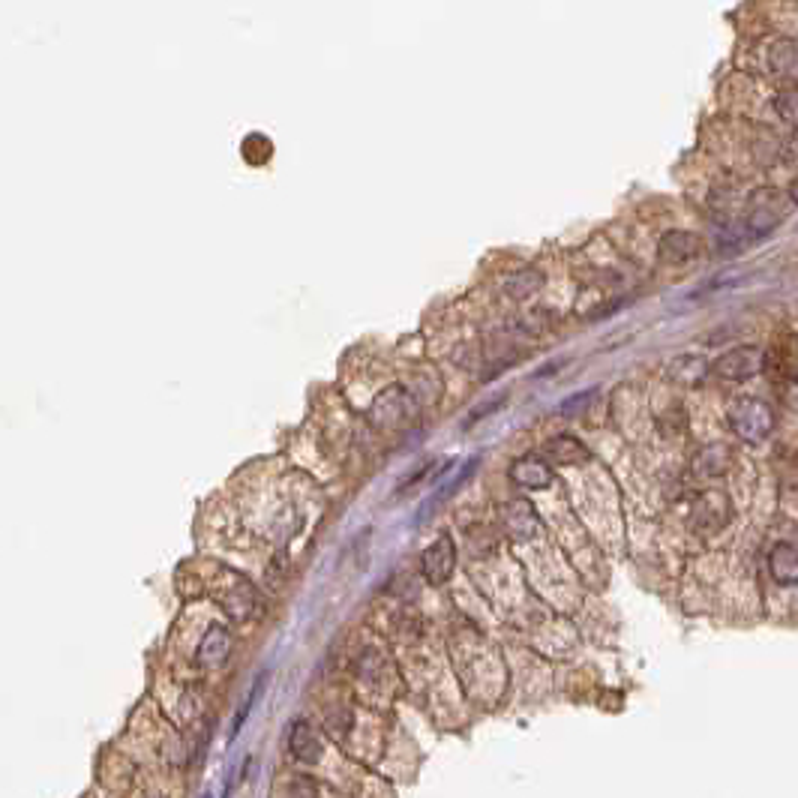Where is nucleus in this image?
Here are the masks:
<instances>
[{
    "mask_svg": "<svg viewBox=\"0 0 798 798\" xmlns=\"http://www.w3.org/2000/svg\"><path fill=\"white\" fill-rule=\"evenodd\" d=\"M720 510H729V501H726V504H720ZM705 513H714V507H708V498L702 495V504H699V513H696V519H699V516H705ZM726 519H729L726 513H717V519H714V522H717V528H720V525H726ZM714 522H711V531H714Z\"/></svg>",
    "mask_w": 798,
    "mask_h": 798,
    "instance_id": "obj_19",
    "label": "nucleus"
},
{
    "mask_svg": "<svg viewBox=\"0 0 798 798\" xmlns=\"http://www.w3.org/2000/svg\"><path fill=\"white\" fill-rule=\"evenodd\" d=\"M288 747H291L294 759H300V762H318L321 759V741L306 723H294V729L288 735Z\"/></svg>",
    "mask_w": 798,
    "mask_h": 798,
    "instance_id": "obj_11",
    "label": "nucleus"
},
{
    "mask_svg": "<svg viewBox=\"0 0 798 798\" xmlns=\"http://www.w3.org/2000/svg\"><path fill=\"white\" fill-rule=\"evenodd\" d=\"M291 798H315V783L309 777H297L288 789Z\"/></svg>",
    "mask_w": 798,
    "mask_h": 798,
    "instance_id": "obj_18",
    "label": "nucleus"
},
{
    "mask_svg": "<svg viewBox=\"0 0 798 798\" xmlns=\"http://www.w3.org/2000/svg\"><path fill=\"white\" fill-rule=\"evenodd\" d=\"M543 453H546V459L549 462H555V465H579V462H588V447L579 441V438H573V435H558V438H552L546 447H543Z\"/></svg>",
    "mask_w": 798,
    "mask_h": 798,
    "instance_id": "obj_8",
    "label": "nucleus"
},
{
    "mask_svg": "<svg viewBox=\"0 0 798 798\" xmlns=\"http://www.w3.org/2000/svg\"><path fill=\"white\" fill-rule=\"evenodd\" d=\"M228 651H231V636H228L225 627L216 624V627L207 630V636L198 645V663L201 666H219V663H225Z\"/></svg>",
    "mask_w": 798,
    "mask_h": 798,
    "instance_id": "obj_10",
    "label": "nucleus"
},
{
    "mask_svg": "<svg viewBox=\"0 0 798 798\" xmlns=\"http://www.w3.org/2000/svg\"><path fill=\"white\" fill-rule=\"evenodd\" d=\"M729 426L738 438L759 444L768 438L771 426H774V414L768 408V402L756 399V396H741L732 408H729Z\"/></svg>",
    "mask_w": 798,
    "mask_h": 798,
    "instance_id": "obj_1",
    "label": "nucleus"
},
{
    "mask_svg": "<svg viewBox=\"0 0 798 798\" xmlns=\"http://www.w3.org/2000/svg\"><path fill=\"white\" fill-rule=\"evenodd\" d=\"M510 480L516 486H525V489H546L552 483V471L546 462H540L534 456H522L510 465Z\"/></svg>",
    "mask_w": 798,
    "mask_h": 798,
    "instance_id": "obj_7",
    "label": "nucleus"
},
{
    "mask_svg": "<svg viewBox=\"0 0 798 798\" xmlns=\"http://www.w3.org/2000/svg\"><path fill=\"white\" fill-rule=\"evenodd\" d=\"M786 210H789V198L780 195L777 189L762 186L747 198V228L753 234H765L786 216Z\"/></svg>",
    "mask_w": 798,
    "mask_h": 798,
    "instance_id": "obj_2",
    "label": "nucleus"
},
{
    "mask_svg": "<svg viewBox=\"0 0 798 798\" xmlns=\"http://www.w3.org/2000/svg\"><path fill=\"white\" fill-rule=\"evenodd\" d=\"M768 573L780 588L798 585V546L795 543H774L768 552Z\"/></svg>",
    "mask_w": 798,
    "mask_h": 798,
    "instance_id": "obj_6",
    "label": "nucleus"
},
{
    "mask_svg": "<svg viewBox=\"0 0 798 798\" xmlns=\"http://www.w3.org/2000/svg\"><path fill=\"white\" fill-rule=\"evenodd\" d=\"M453 567H456V543L450 534H441L423 552V573L432 585H444L453 576Z\"/></svg>",
    "mask_w": 798,
    "mask_h": 798,
    "instance_id": "obj_4",
    "label": "nucleus"
},
{
    "mask_svg": "<svg viewBox=\"0 0 798 798\" xmlns=\"http://www.w3.org/2000/svg\"><path fill=\"white\" fill-rule=\"evenodd\" d=\"M777 114L786 120V123H792L795 129H798V87H786V90H780V96H777Z\"/></svg>",
    "mask_w": 798,
    "mask_h": 798,
    "instance_id": "obj_16",
    "label": "nucleus"
},
{
    "mask_svg": "<svg viewBox=\"0 0 798 798\" xmlns=\"http://www.w3.org/2000/svg\"><path fill=\"white\" fill-rule=\"evenodd\" d=\"M504 522H507V528H510L513 537H528L540 525L528 501H510L507 504V513H504Z\"/></svg>",
    "mask_w": 798,
    "mask_h": 798,
    "instance_id": "obj_13",
    "label": "nucleus"
},
{
    "mask_svg": "<svg viewBox=\"0 0 798 798\" xmlns=\"http://www.w3.org/2000/svg\"><path fill=\"white\" fill-rule=\"evenodd\" d=\"M699 249H702V243H699L696 234H690V231H666L660 237L657 255L666 264H687V261H693L699 255Z\"/></svg>",
    "mask_w": 798,
    "mask_h": 798,
    "instance_id": "obj_5",
    "label": "nucleus"
},
{
    "mask_svg": "<svg viewBox=\"0 0 798 798\" xmlns=\"http://www.w3.org/2000/svg\"><path fill=\"white\" fill-rule=\"evenodd\" d=\"M474 468H477V459H471V462H468V465H465V468H462L456 477L444 480V483H441V486H438V489H435V492H432V495H429V498L420 504L417 522H426V519H429V516H432V513H435V510H438V507H441V504L450 498V495H456V492H459V486H462V483L471 477V471H474Z\"/></svg>",
    "mask_w": 798,
    "mask_h": 798,
    "instance_id": "obj_9",
    "label": "nucleus"
},
{
    "mask_svg": "<svg viewBox=\"0 0 798 798\" xmlns=\"http://www.w3.org/2000/svg\"><path fill=\"white\" fill-rule=\"evenodd\" d=\"M264 684H267V672H261L258 678H255V684L249 687V693H246V699H243V708H240V714H234V726H231V738L243 729V723H246V717H249V711H252V705H255V699H258V693L264 690Z\"/></svg>",
    "mask_w": 798,
    "mask_h": 798,
    "instance_id": "obj_15",
    "label": "nucleus"
},
{
    "mask_svg": "<svg viewBox=\"0 0 798 798\" xmlns=\"http://www.w3.org/2000/svg\"><path fill=\"white\" fill-rule=\"evenodd\" d=\"M768 72L771 75H795L798 72V42L780 39L768 51Z\"/></svg>",
    "mask_w": 798,
    "mask_h": 798,
    "instance_id": "obj_12",
    "label": "nucleus"
},
{
    "mask_svg": "<svg viewBox=\"0 0 798 798\" xmlns=\"http://www.w3.org/2000/svg\"><path fill=\"white\" fill-rule=\"evenodd\" d=\"M783 156L789 159V162H798V132L786 141V147H783Z\"/></svg>",
    "mask_w": 798,
    "mask_h": 798,
    "instance_id": "obj_20",
    "label": "nucleus"
},
{
    "mask_svg": "<svg viewBox=\"0 0 798 798\" xmlns=\"http://www.w3.org/2000/svg\"><path fill=\"white\" fill-rule=\"evenodd\" d=\"M702 471L705 474H720L723 468H726V459H729V450L723 447V444H714V447H708V450H702Z\"/></svg>",
    "mask_w": 798,
    "mask_h": 798,
    "instance_id": "obj_17",
    "label": "nucleus"
},
{
    "mask_svg": "<svg viewBox=\"0 0 798 798\" xmlns=\"http://www.w3.org/2000/svg\"><path fill=\"white\" fill-rule=\"evenodd\" d=\"M672 375L687 381V384H693V381H699L705 375V360L702 357H678L672 363Z\"/></svg>",
    "mask_w": 798,
    "mask_h": 798,
    "instance_id": "obj_14",
    "label": "nucleus"
},
{
    "mask_svg": "<svg viewBox=\"0 0 798 798\" xmlns=\"http://www.w3.org/2000/svg\"><path fill=\"white\" fill-rule=\"evenodd\" d=\"M765 366V354L756 348V345H738L732 351H726L717 363H714V372L723 378V381H747L753 375H759Z\"/></svg>",
    "mask_w": 798,
    "mask_h": 798,
    "instance_id": "obj_3",
    "label": "nucleus"
}]
</instances>
